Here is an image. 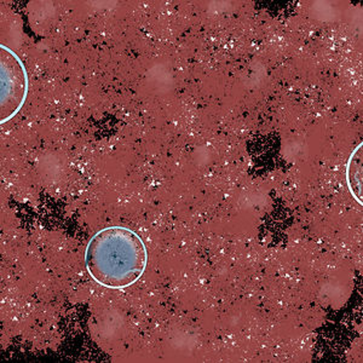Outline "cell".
<instances>
[{"label": "cell", "mask_w": 363, "mask_h": 363, "mask_svg": "<svg viewBox=\"0 0 363 363\" xmlns=\"http://www.w3.org/2000/svg\"><path fill=\"white\" fill-rule=\"evenodd\" d=\"M0 87L1 124H5L21 111L28 92L25 65L15 51L5 45L0 46Z\"/></svg>", "instance_id": "2"}, {"label": "cell", "mask_w": 363, "mask_h": 363, "mask_svg": "<svg viewBox=\"0 0 363 363\" xmlns=\"http://www.w3.org/2000/svg\"><path fill=\"white\" fill-rule=\"evenodd\" d=\"M148 263L143 240L125 227L104 228L91 238L85 251L90 277L106 289H128L140 280Z\"/></svg>", "instance_id": "1"}]
</instances>
